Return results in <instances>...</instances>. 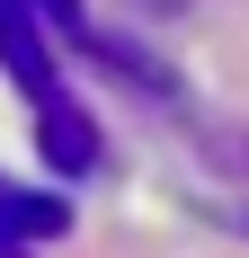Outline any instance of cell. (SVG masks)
<instances>
[{
    "mask_svg": "<svg viewBox=\"0 0 249 258\" xmlns=\"http://www.w3.org/2000/svg\"><path fill=\"white\" fill-rule=\"evenodd\" d=\"M18 232H63V205H36V196H0V249H27Z\"/></svg>",
    "mask_w": 249,
    "mask_h": 258,
    "instance_id": "cell-1",
    "label": "cell"
}]
</instances>
